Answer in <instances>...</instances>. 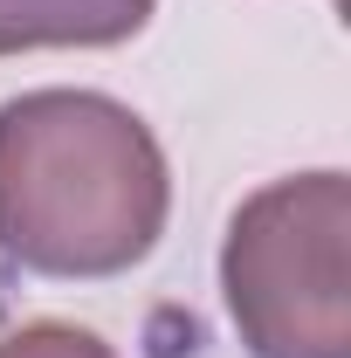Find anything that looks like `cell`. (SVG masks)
Here are the masks:
<instances>
[{
	"mask_svg": "<svg viewBox=\"0 0 351 358\" xmlns=\"http://www.w3.org/2000/svg\"><path fill=\"white\" fill-rule=\"evenodd\" d=\"M173 214L152 124L103 90H21L0 103V255L28 275L96 282L145 262Z\"/></svg>",
	"mask_w": 351,
	"mask_h": 358,
	"instance_id": "1",
	"label": "cell"
},
{
	"mask_svg": "<svg viewBox=\"0 0 351 358\" xmlns=\"http://www.w3.org/2000/svg\"><path fill=\"white\" fill-rule=\"evenodd\" d=\"M220 296L248 358H351V179L324 166L248 193L220 241Z\"/></svg>",
	"mask_w": 351,
	"mask_h": 358,
	"instance_id": "2",
	"label": "cell"
},
{
	"mask_svg": "<svg viewBox=\"0 0 351 358\" xmlns=\"http://www.w3.org/2000/svg\"><path fill=\"white\" fill-rule=\"evenodd\" d=\"M159 14V0H0V55L28 48H117Z\"/></svg>",
	"mask_w": 351,
	"mask_h": 358,
	"instance_id": "3",
	"label": "cell"
},
{
	"mask_svg": "<svg viewBox=\"0 0 351 358\" xmlns=\"http://www.w3.org/2000/svg\"><path fill=\"white\" fill-rule=\"evenodd\" d=\"M0 358H117L96 331H83V324H55V317H42V324H21V331H7L0 338Z\"/></svg>",
	"mask_w": 351,
	"mask_h": 358,
	"instance_id": "4",
	"label": "cell"
}]
</instances>
